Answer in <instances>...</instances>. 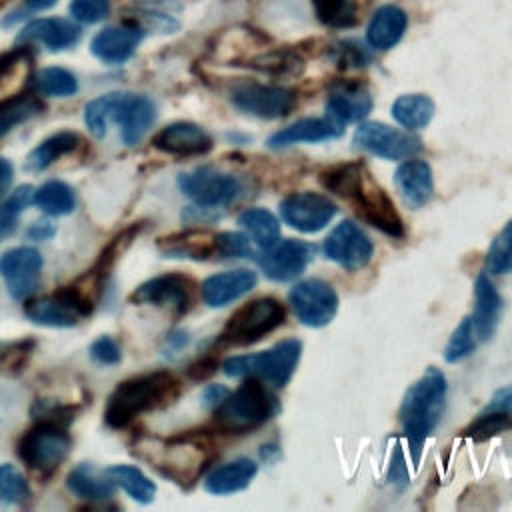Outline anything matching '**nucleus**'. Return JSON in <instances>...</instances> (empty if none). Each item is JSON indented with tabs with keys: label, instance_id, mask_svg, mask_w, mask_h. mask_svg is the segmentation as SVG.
<instances>
[{
	"label": "nucleus",
	"instance_id": "1",
	"mask_svg": "<svg viewBox=\"0 0 512 512\" xmlns=\"http://www.w3.org/2000/svg\"><path fill=\"white\" fill-rule=\"evenodd\" d=\"M318 180L326 192L348 202L356 216L368 226L394 240L406 236L402 216L392 198L362 160L334 164L322 170Z\"/></svg>",
	"mask_w": 512,
	"mask_h": 512
},
{
	"label": "nucleus",
	"instance_id": "2",
	"mask_svg": "<svg viewBox=\"0 0 512 512\" xmlns=\"http://www.w3.org/2000/svg\"><path fill=\"white\" fill-rule=\"evenodd\" d=\"M446 376L440 368L430 366L406 390L400 404V426L408 440L414 464L420 462V452L426 438L436 430L446 406Z\"/></svg>",
	"mask_w": 512,
	"mask_h": 512
},
{
	"label": "nucleus",
	"instance_id": "3",
	"mask_svg": "<svg viewBox=\"0 0 512 512\" xmlns=\"http://www.w3.org/2000/svg\"><path fill=\"white\" fill-rule=\"evenodd\" d=\"M156 118V106L148 96L128 92H108L90 100L84 108V120L92 136L102 138L108 124L120 126V136L126 146L142 140Z\"/></svg>",
	"mask_w": 512,
	"mask_h": 512
},
{
	"label": "nucleus",
	"instance_id": "4",
	"mask_svg": "<svg viewBox=\"0 0 512 512\" xmlns=\"http://www.w3.org/2000/svg\"><path fill=\"white\" fill-rule=\"evenodd\" d=\"M180 394V380L162 370L146 376H138L118 384V388L110 394L104 416L108 426L124 428L140 414L164 406Z\"/></svg>",
	"mask_w": 512,
	"mask_h": 512
},
{
	"label": "nucleus",
	"instance_id": "5",
	"mask_svg": "<svg viewBox=\"0 0 512 512\" xmlns=\"http://www.w3.org/2000/svg\"><path fill=\"white\" fill-rule=\"evenodd\" d=\"M276 412L274 396L260 378L248 376L214 408V426L222 434H250L264 426Z\"/></svg>",
	"mask_w": 512,
	"mask_h": 512
},
{
	"label": "nucleus",
	"instance_id": "6",
	"mask_svg": "<svg viewBox=\"0 0 512 512\" xmlns=\"http://www.w3.org/2000/svg\"><path fill=\"white\" fill-rule=\"evenodd\" d=\"M302 342L286 338L256 354H240L222 362V372L230 378H260L274 388H284L300 362Z\"/></svg>",
	"mask_w": 512,
	"mask_h": 512
},
{
	"label": "nucleus",
	"instance_id": "7",
	"mask_svg": "<svg viewBox=\"0 0 512 512\" xmlns=\"http://www.w3.org/2000/svg\"><path fill=\"white\" fill-rule=\"evenodd\" d=\"M286 320L284 304L274 296H260L246 304H242L226 322L220 344L224 346H250L276 328H280Z\"/></svg>",
	"mask_w": 512,
	"mask_h": 512
},
{
	"label": "nucleus",
	"instance_id": "8",
	"mask_svg": "<svg viewBox=\"0 0 512 512\" xmlns=\"http://www.w3.org/2000/svg\"><path fill=\"white\" fill-rule=\"evenodd\" d=\"M68 450L70 436L66 434V428L48 420H40L18 444L20 460L40 474L54 472L68 456Z\"/></svg>",
	"mask_w": 512,
	"mask_h": 512
},
{
	"label": "nucleus",
	"instance_id": "9",
	"mask_svg": "<svg viewBox=\"0 0 512 512\" xmlns=\"http://www.w3.org/2000/svg\"><path fill=\"white\" fill-rule=\"evenodd\" d=\"M92 310L94 304L90 296L76 286H66L48 296L34 298L24 308L34 324L50 328H70L80 318L92 314Z\"/></svg>",
	"mask_w": 512,
	"mask_h": 512
},
{
	"label": "nucleus",
	"instance_id": "10",
	"mask_svg": "<svg viewBox=\"0 0 512 512\" xmlns=\"http://www.w3.org/2000/svg\"><path fill=\"white\" fill-rule=\"evenodd\" d=\"M178 186L182 194L196 202V206L210 210L228 206L244 194V182L238 176L220 172L212 166H200L192 172L180 174Z\"/></svg>",
	"mask_w": 512,
	"mask_h": 512
},
{
	"label": "nucleus",
	"instance_id": "11",
	"mask_svg": "<svg viewBox=\"0 0 512 512\" xmlns=\"http://www.w3.org/2000/svg\"><path fill=\"white\" fill-rule=\"evenodd\" d=\"M210 460L212 452L208 444L196 438H180L162 446L158 458H152V466L172 482L190 486L204 472Z\"/></svg>",
	"mask_w": 512,
	"mask_h": 512
},
{
	"label": "nucleus",
	"instance_id": "12",
	"mask_svg": "<svg viewBox=\"0 0 512 512\" xmlns=\"http://www.w3.org/2000/svg\"><path fill=\"white\" fill-rule=\"evenodd\" d=\"M356 150L386 160H406L422 150V140L410 130H398L384 122H362L352 138Z\"/></svg>",
	"mask_w": 512,
	"mask_h": 512
},
{
	"label": "nucleus",
	"instance_id": "13",
	"mask_svg": "<svg viewBox=\"0 0 512 512\" xmlns=\"http://www.w3.org/2000/svg\"><path fill=\"white\" fill-rule=\"evenodd\" d=\"M288 302L296 318L310 328H322L336 316L338 294L326 280L308 278L296 282L288 292Z\"/></svg>",
	"mask_w": 512,
	"mask_h": 512
},
{
	"label": "nucleus",
	"instance_id": "14",
	"mask_svg": "<svg viewBox=\"0 0 512 512\" xmlns=\"http://www.w3.org/2000/svg\"><path fill=\"white\" fill-rule=\"evenodd\" d=\"M230 102L236 110L244 114L264 120H276L290 114L296 104V92L286 86L248 82L232 90Z\"/></svg>",
	"mask_w": 512,
	"mask_h": 512
},
{
	"label": "nucleus",
	"instance_id": "15",
	"mask_svg": "<svg viewBox=\"0 0 512 512\" xmlns=\"http://www.w3.org/2000/svg\"><path fill=\"white\" fill-rule=\"evenodd\" d=\"M322 250L326 258L350 272L364 268L374 254L372 240L358 224L350 220H342L330 230V234L324 238Z\"/></svg>",
	"mask_w": 512,
	"mask_h": 512
},
{
	"label": "nucleus",
	"instance_id": "16",
	"mask_svg": "<svg viewBox=\"0 0 512 512\" xmlns=\"http://www.w3.org/2000/svg\"><path fill=\"white\" fill-rule=\"evenodd\" d=\"M282 220L304 234L320 232L336 216L334 202L318 192H294L280 202Z\"/></svg>",
	"mask_w": 512,
	"mask_h": 512
},
{
	"label": "nucleus",
	"instance_id": "17",
	"mask_svg": "<svg viewBox=\"0 0 512 512\" xmlns=\"http://www.w3.org/2000/svg\"><path fill=\"white\" fill-rule=\"evenodd\" d=\"M194 280L184 274H162L140 284L130 300L134 304H152L170 308L174 314H184L194 302Z\"/></svg>",
	"mask_w": 512,
	"mask_h": 512
},
{
	"label": "nucleus",
	"instance_id": "18",
	"mask_svg": "<svg viewBox=\"0 0 512 512\" xmlns=\"http://www.w3.org/2000/svg\"><path fill=\"white\" fill-rule=\"evenodd\" d=\"M316 248L304 240H284L276 242L272 248L264 250L258 260L262 272L274 282H288L298 278L314 258Z\"/></svg>",
	"mask_w": 512,
	"mask_h": 512
},
{
	"label": "nucleus",
	"instance_id": "19",
	"mask_svg": "<svg viewBox=\"0 0 512 512\" xmlns=\"http://www.w3.org/2000/svg\"><path fill=\"white\" fill-rule=\"evenodd\" d=\"M42 270V256L32 246H18L0 256V276L8 284L14 300H24L38 284Z\"/></svg>",
	"mask_w": 512,
	"mask_h": 512
},
{
	"label": "nucleus",
	"instance_id": "20",
	"mask_svg": "<svg viewBox=\"0 0 512 512\" xmlns=\"http://www.w3.org/2000/svg\"><path fill=\"white\" fill-rule=\"evenodd\" d=\"M144 38V28L138 22H124L102 28L90 42V52L106 64H124L130 60Z\"/></svg>",
	"mask_w": 512,
	"mask_h": 512
},
{
	"label": "nucleus",
	"instance_id": "21",
	"mask_svg": "<svg viewBox=\"0 0 512 512\" xmlns=\"http://www.w3.org/2000/svg\"><path fill=\"white\" fill-rule=\"evenodd\" d=\"M152 144L172 156H202L212 150L214 140L202 126L180 120L164 126Z\"/></svg>",
	"mask_w": 512,
	"mask_h": 512
},
{
	"label": "nucleus",
	"instance_id": "22",
	"mask_svg": "<svg viewBox=\"0 0 512 512\" xmlns=\"http://www.w3.org/2000/svg\"><path fill=\"white\" fill-rule=\"evenodd\" d=\"M80 26L66 18H36L28 22L22 32L18 34L20 42L28 44H42L52 52L70 50L80 42Z\"/></svg>",
	"mask_w": 512,
	"mask_h": 512
},
{
	"label": "nucleus",
	"instance_id": "23",
	"mask_svg": "<svg viewBox=\"0 0 512 512\" xmlns=\"http://www.w3.org/2000/svg\"><path fill=\"white\" fill-rule=\"evenodd\" d=\"M394 186L402 198V202L410 210H418L430 202L434 194V178L432 168L426 160L406 158L394 172Z\"/></svg>",
	"mask_w": 512,
	"mask_h": 512
},
{
	"label": "nucleus",
	"instance_id": "24",
	"mask_svg": "<svg viewBox=\"0 0 512 512\" xmlns=\"http://www.w3.org/2000/svg\"><path fill=\"white\" fill-rule=\"evenodd\" d=\"M500 314H502V298L494 288L492 280L488 278V272H482L474 282V312L468 314V320L478 344L494 336Z\"/></svg>",
	"mask_w": 512,
	"mask_h": 512
},
{
	"label": "nucleus",
	"instance_id": "25",
	"mask_svg": "<svg viewBox=\"0 0 512 512\" xmlns=\"http://www.w3.org/2000/svg\"><path fill=\"white\" fill-rule=\"evenodd\" d=\"M506 430H512V384L494 392L490 402L464 428V436L480 442Z\"/></svg>",
	"mask_w": 512,
	"mask_h": 512
},
{
	"label": "nucleus",
	"instance_id": "26",
	"mask_svg": "<svg viewBox=\"0 0 512 512\" xmlns=\"http://www.w3.org/2000/svg\"><path fill=\"white\" fill-rule=\"evenodd\" d=\"M258 282L256 272L248 270V268H234V270H226V272H218L208 276L202 282V300L210 306V308H222L238 298H242L244 294H248Z\"/></svg>",
	"mask_w": 512,
	"mask_h": 512
},
{
	"label": "nucleus",
	"instance_id": "27",
	"mask_svg": "<svg viewBox=\"0 0 512 512\" xmlns=\"http://www.w3.org/2000/svg\"><path fill=\"white\" fill-rule=\"evenodd\" d=\"M372 110V96L360 84H340L326 98V116L342 130L350 122L364 120Z\"/></svg>",
	"mask_w": 512,
	"mask_h": 512
},
{
	"label": "nucleus",
	"instance_id": "28",
	"mask_svg": "<svg viewBox=\"0 0 512 512\" xmlns=\"http://www.w3.org/2000/svg\"><path fill=\"white\" fill-rule=\"evenodd\" d=\"M34 82V52L30 44L0 56V102L20 96Z\"/></svg>",
	"mask_w": 512,
	"mask_h": 512
},
{
	"label": "nucleus",
	"instance_id": "29",
	"mask_svg": "<svg viewBox=\"0 0 512 512\" xmlns=\"http://www.w3.org/2000/svg\"><path fill=\"white\" fill-rule=\"evenodd\" d=\"M406 26H408L406 12L396 4H384L372 14L368 22L366 42L374 50H380V52L390 50L402 40Z\"/></svg>",
	"mask_w": 512,
	"mask_h": 512
},
{
	"label": "nucleus",
	"instance_id": "30",
	"mask_svg": "<svg viewBox=\"0 0 512 512\" xmlns=\"http://www.w3.org/2000/svg\"><path fill=\"white\" fill-rule=\"evenodd\" d=\"M344 130L340 126H336L328 116L322 118H302L296 120L294 124L274 132L268 138V146L278 150V148H286L292 144H300V142H324L330 138H338Z\"/></svg>",
	"mask_w": 512,
	"mask_h": 512
},
{
	"label": "nucleus",
	"instance_id": "31",
	"mask_svg": "<svg viewBox=\"0 0 512 512\" xmlns=\"http://www.w3.org/2000/svg\"><path fill=\"white\" fill-rule=\"evenodd\" d=\"M256 472H258V464L254 460L236 458V460H230V462L218 466L216 470H212L204 480V488L216 496L234 494V492L248 488V484L252 482Z\"/></svg>",
	"mask_w": 512,
	"mask_h": 512
},
{
	"label": "nucleus",
	"instance_id": "32",
	"mask_svg": "<svg viewBox=\"0 0 512 512\" xmlns=\"http://www.w3.org/2000/svg\"><path fill=\"white\" fill-rule=\"evenodd\" d=\"M162 252L172 258H192V260L216 258V234L208 230H188V232L164 238Z\"/></svg>",
	"mask_w": 512,
	"mask_h": 512
},
{
	"label": "nucleus",
	"instance_id": "33",
	"mask_svg": "<svg viewBox=\"0 0 512 512\" xmlns=\"http://www.w3.org/2000/svg\"><path fill=\"white\" fill-rule=\"evenodd\" d=\"M82 138L76 132L70 130H62L52 134L50 138H46L44 142H40L26 158V170L30 172H42L46 170L50 164H54L60 156L70 154L72 150H76L80 146Z\"/></svg>",
	"mask_w": 512,
	"mask_h": 512
},
{
	"label": "nucleus",
	"instance_id": "34",
	"mask_svg": "<svg viewBox=\"0 0 512 512\" xmlns=\"http://www.w3.org/2000/svg\"><path fill=\"white\" fill-rule=\"evenodd\" d=\"M434 116V102L426 94H402L392 104V118L406 130L428 126Z\"/></svg>",
	"mask_w": 512,
	"mask_h": 512
},
{
	"label": "nucleus",
	"instance_id": "35",
	"mask_svg": "<svg viewBox=\"0 0 512 512\" xmlns=\"http://www.w3.org/2000/svg\"><path fill=\"white\" fill-rule=\"evenodd\" d=\"M238 224L262 250L272 248L280 238V222L266 208H246L238 214Z\"/></svg>",
	"mask_w": 512,
	"mask_h": 512
},
{
	"label": "nucleus",
	"instance_id": "36",
	"mask_svg": "<svg viewBox=\"0 0 512 512\" xmlns=\"http://www.w3.org/2000/svg\"><path fill=\"white\" fill-rule=\"evenodd\" d=\"M68 488L84 500H108L114 496V482L108 474H96L92 466L80 464L68 474Z\"/></svg>",
	"mask_w": 512,
	"mask_h": 512
},
{
	"label": "nucleus",
	"instance_id": "37",
	"mask_svg": "<svg viewBox=\"0 0 512 512\" xmlns=\"http://www.w3.org/2000/svg\"><path fill=\"white\" fill-rule=\"evenodd\" d=\"M42 110H44V102L40 100V96L30 92H24L20 96L0 102V138L6 136L16 126L24 124L26 120L34 118Z\"/></svg>",
	"mask_w": 512,
	"mask_h": 512
},
{
	"label": "nucleus",
	"instance_id": "38",
	"mask_svg": "<svg viewBox=\"0 0 512 512\" xmlns=\"http://www.w3.org/2000/svg\"><path fill=\"white\" fill-rule=\"evenodd\" d=\"M244 66H250L258 72H264L268 76H278V78L298 76L304 70L302 58L290 50H270V52L256 54L248 58Z\"/></svg>",
	"mask_w": 512,
	"mask_h": 512
},
{
	"label": "nucleus",
	"instance_id": "39",
	"mask_svg": "<svg viewBox=\"0 0 512 512\" xmlns=\"http://www.w3.org/2000/svg\"><path fill=\"white\" fill-rule=\"evenodd\" d=\"M108 478L120 486L132 500L140 502V504H148L152 502L154 494H156V486L154 482L144 476V472H140L136 466H128V464H116L112 468L106 470Z\"/></svg>",
	"mask_w": 512,
	"mask_h": 512
},
{
	"label": "nucleus",
	"instance_id": "40",
	"mask_svg": "<svg viewBox=\"0 0 512 512\" xmlns=\"http://www.w3.org/2000/svg\"><path fill=\"white\" fill-rule=\"evenodd\" d=\"M32 202L44 214L64 216V214H70L74 210L76 196H74V190L66 182L50 180V182L42 184L38 190H34Z\"/></svg>",
	"mask_w": 512,
	"mask_h": 512
},
{
	"label": "nucleus",
	"instance_id": "41",
	"mask_svg": "<svg viewBox=\"0 0 512 512\" xmlns=\"http://www.w3.org/2000/svg\"><path fill=\"white\" fill-rule=\"evenodd\" d=\"M316 18L334 30L352 28L358 22L356 0H312Z\"/></svg>",
	"mask_w": 512,
	"mask_h": 512
},
{
	"label": "nucleus",
	"instance_id": "42",
	"mask_svg": "<svg viewBox=\"0 0 512 512\" xmlns=\"http://www.w3.org/2000/svg\"><path fill=\"white\" fill-rule=\"evenodd\" d=\"M34 88L42 96H54V98H70L78 92V80L76 76L60 66H50L40 70L34 76Z\"/></svg>",
	"mask_w": 512,
	"mask_h": 512
},
{
	"label": "nucleus",
	"instance_id": "43",
	"mask_svg": "<svg viewBox=\"0 0 512 512\" xmlns=\"http://www.w3.org/2000/svg\"><path fill=\"white\" fill-rule=\"evenodd\" d=\"M486 272L494 276L512 272V220L492 240L486 254Z\"/></svg>",
	"mask_w": 512,
	"mask_h": 512
},
{
	"label": "nucleus",
	"instance_id": "44",
	"mask_svg": "<svg viewBox=\"0 0 512 512\" xmlns=\"http://www.w3.org/2000/svg\"><path fill=\"white\" fill-rule=\"evenodd\" d=\"M476 346H478V340H476V336L472 332V326H470V320L466 316V318H462V322L454 328L452 336L448 338L446 348H444V358L450 364L462 362V360H466L468 356L474 354Z\"/></svg>",
	"mask_w": 512,
	"mask_h": 512
},
{
	"label": "nucleus",
	"instance_id": "45",
	"mask_svg": "<svg viewBox=\"0 0 512 512\" xmlns=\"http://www.w3.org/2000/svg\"><path fill=\"white\" fill-rule=\"evenodd\" d=\"M32 198H34V188L28 184H22L2 202V206H0V238L6 236L8 232H12L22 210L28 204H32Z\"/></svg>",
	"mask_w": 512,
	"mask_h": 512
},
{
	"label": "nucleus",
	"instance_id": "46",
	"mask_svg": "<svg viewBox=\"0 0 512 512\" xmlns=\"http://www.w3.org/2000/svg\"><path fill=\"white\" fill-rule=\"evenodd\" d=\"M30 498V488L20 470L12 464L0 466V502L22 504Z\"/></svg>",
	"mask_w": 512,
	"mask_h": 512
},
{
	"label": "nucleus",
	"instance_id": "47",
	"mask_svg": "<svg viewBox=\"0 0 512 512\" xmlns=\"http://www.w3.org/2000/svg\"><path fill=\"white\" fill-rule=\"evenodd\" d=\"M216 256L218 258H248L252 256V246L246 234L240 232H220L216 234Z\"/></svg>",
	"mask_w": 512,
	"mask_h": 512
},
{
	"label": "nucleus",
	"instance_id": "48",
	"mask_svg": "<svg viewBox=\"0 0 512 512\" xmlns=\"http://www.w3.org/2000/svg\"><path fill=\"white\" fill-rule=\"evenodd\" d=\"M70 14L82 24L102 22L110 14V0H70Z\"/></svg>",
	"mask_w": 512,
	"mask_h": 512
},
{
	"label": "nucleus",
	"instance_id": "49",
	"mask_svg": "<svg viewBox=\"0 0 512 512\" xmlns=\"http://www.w3.org/2000/svg\"><path fill=\"white\" fill-rule=\"evenodd\" d=\"M90 354L96 362L100 364H118L120 358H122V352H120V346L116 344V340H112L110 336H102L98 338L96 342H92L90 346Z\"/></svg>",
	"mask_w": 512,
	"mask_h": 512
},
{
	"label": "nucleus",
	"instance_id": "50",
	"mask_svg": "<svg viewBox=\"0 0 512 512\" xmlns=\"http://www.w3.org/2000/svg\"><path fill=\"white\" fill-rule=\"evenodd\" d=\"M368 60V54L364 52V48L356 42H342L338 46V62L342 66H352V68H358V66H364V62Z\"/></svg>",
	"mask_w": 512,
	"mask_h": 512
},
{
	"label": "nucleus",
	"instance_id": "51",
	"mask_svg": "<svg viewBox=\"0 0 512 512\" xmlns=\"http://www.w3.org/2000/svg\"><path fill=\"white\" fill-rule=\"evenodd\" d=\"M390 482H408V472H406V466H404V456H402V450L396 448L394 450V456H392V462H390V474H388Z\"/></svg>",
	"mask_w": 512,
	"mask_h": 512
},
{
	"label": "nucleus",
	"instance_id": "52",
	"mask_svg": "<svg viewBox=\"0 0 512 512\" xmlns=\"http://www.w3.org/2000/svg\"><path fill=\"white\" fill-rule=\"evenodd\" d=\"M226 394H228V388H224V386H220V384H210L206 390H204V402L208 404V406H218L224 398H226Z\"/></svg>",
	"mask_w": 512,
	"mask_h": 512
},
{
	"label": "nucleus",
	"instance_id": "53",
	"mask_svg": "<svg viewBox=\"0 0 512 512\" xmlns=\"http://www.w3.org/2000/svg\"><path fill=\"white\" fill-rule=\"evenodd\" d=\"M52 234H54V226L46 224V222H36L26 232V236L32 240H48Z\"/></svg>",
	"mask_w": 512,
	"mask_h": 512
},
{
	"label": "nucleus",
	"instance_id": "54",
	"mask_svg": "<svg viewBox=\"0 0 512 512\" xmlns=\"http://www.w3.org/2000/svg\"><path fill=\"white\" fill-rule=\"evenodd\" d=\"M12 164L6 160V158H0V196L8 190L10 182H12Z\"/></svg>",
	"mask_w": 512,
	"mask_h": 512
},
{
	"label": "nucleus",
	"instance_id": "55",
	"mask_svg": "<svg viewBox=\"0 0 512 512\" xmlns=\"http://www.w3.org/2000/svg\"><path fill=\"white\" fill-rule=\"evenodd\" d=\"M56 2H58V0H26V6H28L30 10H48V8H52Z\"/></svg>",
	"mask_w": 512,
	"mask_h": 512
},
{
	"label": "nucleus",
	"instance_id": "56",
	"mask_svg": "<svg viewBox=\"0 0 512 512\" xmlns=\"http://www.w3.org/2000/svg\"><path fill=\"white\" fill-rule=\"evenodd\" d=\"M6 2H10V0H0V8H2Z\"/></svg>",
	"mask_w": 512,
	"mask_h": 512
}]
</instances>
